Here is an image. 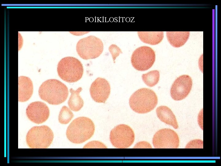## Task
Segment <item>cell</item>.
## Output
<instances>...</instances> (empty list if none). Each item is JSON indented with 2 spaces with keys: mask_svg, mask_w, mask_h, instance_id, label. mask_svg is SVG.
<instances>
[{
  "mask_svg": "<svg viewBox=\"0 0 221 166\" xmlns=\"http://www.w3.org/2000/svg\"><path fill=\"white\" fill-rule=\"evenodd\" d=\"M152 142L156 148H176L180 140L177 133L171 129L165 128L157 131L153 136Z\"/></svg>",
  "mask_w": 221,
  "mask_h": 166,
  "instance_id": "cell-9",
  "label": "cell"
},
{
  "mask_svg": "<svg viewBox=\"0 0 221 166\" xmlns=\"http://www.w3.org/2000/svg\"><path fill=\"white\" fill-rule=\"evenodd\" d=\"M192 81L188 75H183L174 81L170 89V95L175 101H180L185 98L190 93Z\"/></svg>",
  "mask_w": 221,
  "mask_h": 166,
  "instance_id": "cell-10",
  "label": "cell"
},
{
  "mask_svg": "<svg viewBox=\"0 0 221 166\" xmlns=\"http://www.w3.org/2000/svg\"><path fill=\"white\" fill-rule=\"evenodd\" d=\"M82 90L81 87L78 88L75 90L73 89H70L71 95L68 101V105L70 109L75 112L79 111L83 107L84 102L79 95L80 93Z\"/></svg>",
  "mask_w": 221,
  "mask_h": 166,
  "instance_id": "cell-17",
  "label": "cell"
},
{
  "mask_svg": "<svg viewBox=\"0 0 221 166\" xmlns=\"http://www.w3.org/2000/svg\"><path fill=\"white\" fill-rule=\"evenodd\" d=\"M167 40L173 46L179 48L183 46L188 40L190 32H166Z\"/></svg>",
  "mask_w": 221,
  "mask_h": 166,
  "instance_id": "cell-15",
  "label": "cell"
},
{
  "mask_svg": "<svg viewBox=\"0 0 221 166\" xmlns=\"http://www.w3.org/2000/svg\"><path fill=\"white\" fill-rule=\"evenodd\" d=\"M135 139L134 131L129 126L120 124L115 127L111 131L110 140L115 148H126L133 143Z\"/></svg>",
  "mask_w": 221,
  "mask_h": 166,
  "instance_id": "cell-7",
  "label": "cell"
},
{
  "mask_svg": "<svg viewBox=\"0 0 221 166\" xmlns=\"http://www.w3.org/2000/svg\"><path fill=\"white\" fill-rule=\"evenodd\" d=\"M26 113L29 119L37 124L46 121L49 115V110L46 105L39 101L30 104L27 106Z\"/></svg>",
  "mask_w": 221,
  "mask_h": 166,
  "instance_id": "cell-12",
  "label": "cell"
},
{
  "mask_svg": "<svg viewBox=\"0 0 221 166\" xmlns=\"http://www.w3.org/2000/svg\"><path fill=\"white\" fill-rule=\"evenodd\" d=\"M157 96L152 90L147 88L139 89L131 95L129 100L130 108L134 112L140 114L153 110L157 104Z\"/></svg>",
  "mask_w": 221,
  "mask_h": 166,
  "instance_id": "cell-3",
  "label": "cell"
},
{
  "mask_svg": "<svg viewBox=\"0 0 221 166\" xmlns=\"http://www.w3.org/2000/svg\"><path fill=\"white\" fill-rule=\"evenodd\" d=\"M41 98L50 104L58 105L64 102L68 95L67 86L61 81L50 79L44 82L38 90Z\"/></svg>",
  "mask_w": 221,
  "mask_h": 166,
  "instance_id": "cell-1",
  "label": "cell"
},
{
  "mask_svg": "<svg viewBox=\"0 0 221 166\" xmlns=\"http://www.w3.org/2000/svg\"><path fill=\"white\" fill-rule=\"evenodd\" d=\"M74 114L70 109L66 106H63L60 112L58 120L62 124H68L74 117Z\"/></svg>",
  "mask_w": 221,
  "mask_h": 166,
  "instance_id": "cell-19",
  "label": "cell"
},
{
  "mask_svg": "<svg viewBox=\"0 0 221 166\" xmlns=\"http://www.w3.org/2000/svg\"><path fill=\"white\" fill-rule=\"evenodd\" d=\"M90 93L91 98L95 101L105 103L110 94V84L105 79L98 77L91 85Z\"/></svg>",
  "mask_w": 221,
  "mask_h": 166,
  "instance_id": "cell-11",
  "label": "cell"
},
{
  "mask_svg": "<svg viewBox=\"0 0 221 166\" xmlns=\"http://www.w3.org/2000/svg\"><path fill=\"white\" fill-rule=\"evenodd\" d=\"M133 148H152L151 144L145 141H142L137 143L133 147Z\"/></svg>",
  "mask_w": 221,
  "mask_h": 166,
  "instance_id": "cell-23",
  "label": "cell"
},
{
  "mask_svg": "<svg viewBox=\"0 0 221 166\" xmlns=\"http://www.w3.org/2000/svg\"><path fill=\"white\" fill-rule=\"evenodd\" d=\"M54 137L51 129L46 125L35 126L28 132L26 137L29 147L33 148H45L51 144Z\"/></svg>",
  "mask_w": 221,
  "mask_h": 166,
  "instance_id": "cell-5",
  "label": "cell"
},
{
  "mask_svg": "<svg viewBox=\"0 0 221 166\" xmlns=\"http://www.w3.org/2000/svg\"><path fill=\"white\" fill-rule=\"evenodd\" d=\"M157 116L162 122L173 126L176 129L178 125L176 117L172 110L168 107L161 105L156 110Z\"/></svg>",
  "mask_w": 221,
  "mask_h": 166,
  "instance_id": "cell-14",
  "label": "cell"
},
{
  "mask_svg": "<svg viewBox=\"0 0 221 166\" xmlns=\"http://www.w3.org/2000/svg\"><path fill=\"white\" fill-rule=\"evenodd\" d=\"M103 44L99 38L90 35L80 39L76 45V52L84 60L95 59L102 53Z\"/></svg>",
  "mask_w": 221,
  "mask_h": 166,
  "instance_id": "cell-6",
  "label": "cell"
},
{
  "mask_svg": "<svg viewBox=\"0 0 221 166\" xmlns=\"http://www.w3.org/2000/svg\"><path fill=\"white\" fill-rule=\"evenodd\" d=\"M18 101L24 102L28 101L33 93L32 81L28 77L21 76L18 77Z\"/></svg>",
  "mask_w": 221,
  "mask_h": 166,
  "instance_id": "cell-13",
  "label": "cell"
},
{
  "mask_svg": "<svg viewBox=\"0 0 221 166\" xmlns=\"http://www.w3.org/2000/svg\"><path fill=\"white\" fill-rule=\"evenodd\" d=\"M108 49L112 55L113 61L115 63L116 58L120 53H122V52L121 49L115 44L111 45L109 46Z\"/></svg>",
  "mask_w": 221,
  "mask_h": 166,
  "instance_id": "cell-20",
  "label": "cell"
},
{
  "mask_svg": "<svg viewBox=\"0 0 221 166\" xmlns=\"http://www.w3.org/2000/svg\"><path fill=\"white\" fill-rule=\"evenodd\" d=\"M197 121L198 124L200 127L203 130V109H202L200 112L198 116Z\"/></svg>",
  "mask_w": 221,
  "mask_h": 166,
  "instance_id": "cell-24",
  "label": "cell"
},
{
  "mask_svg": "<svg viewBox=\"0 0 221 166\" xmlns=\"http://www.w3.org/2000/svg\"><path fill=\"white\" fill-rule=\"evenodd\" d=\"M95 126L93 121L86 117H80L74 120L68 126L66 135L68 139L75 144H81L93 135Z\"/></svg>",
  "mask_w": 221,
  "mask_h": 166,
  "instance_id": "cell-2",
  "label": "cell"
},
{
  "mask_svg": "<svg viewBox=\"0 0 221 166\" xmlns=\"http://www.w3.org/2000/svg\"><path fill=\"white\" fill-rule=\"evenodd\" d=\"M137 34L140 40L143 42L154 45L160 43L164 36L163 31H138Z\"/></svg>",
  "mask_w": 221,
  "mask_h": 166,
  "instance_id": "cell-16",
  "label": "cell"
},
{
  "mask_svg": "<svg viewBox=\"0 0 221 166\" xmlns=\"http://www.w3.org/2000/svg\"><path fill=\"white\" fill-rule=\"evenodd\" d=\"M203 141L200 139H195L189 141L186 145V148H203Z\"/></svg>",
  "mask_w": 221,
  "mask_h": 166,
  "instance_id": "cell-21",
  "label": "cell"
},
{
  "mask_svg": "<svg viewBox=\"0 0 221 166\" xmlns=\"http://www.w3.org/2000/svg\"><path fill=\"white\" fill-rule=\"evenodd\" d=\"M203 54L200 57L199 61V65L201 70H203Z\"/></svg>",
  "mask_w": 221,
  "mask_h": 166,
  "instance_id": "cell-25",
  "label": "cell"
},
{
  "mask_svg": "<svg viewBox=\"0 0 221 166\" xmlns=\"http://www.w3.org/2000/svg\"><path fill=\"white\" fill-rule=\"evenodd\" d=\"M142 80L147 86L149 87L154 86L158 82L160 78V73L157 70L149 71L142 76Z\"/></svg>",
  "mask_w": 221,
  "mask_h": 166,
  "instance_id": "cell-18",
  "label": "cell"
},
{
  "mask_svg": "<svg viewBox=\"0 0 221 166\" xmlns=\"http://www.w3.org/2000/svg\"><path fill=\"white\" fill-rule=\"evenodd\" d=\"M59 77L68 83L76 82L81 79L83 67L81 62L73 57L63 58L59 62L57 68Z\"/></svg>",
  "mask_w": 221,
  "mask_h": 166,
  "instance_id": "cell-4",
  "label": "cell"
},
{
  "mask_svg": "<svg viewBox=\"0 0 221 166\" xmlns=\"http://www.w3.org/2000/svg\"><path fill=\"white\" fill-rule=\"evenodd\" d=\"M107 146L103 143L98 141H92L88 143L83 148H107Z\"/></svg>",
  "mask_w": 221,
  "mask_h": 166,
  "instance_id": "cell-22",
  "label": "cell"
},
{
  "mask_svg": "<svg viewBox=\"0 0 221 166\" xmlns=\"http://www.w3.org/2000/svg\"><path fill=\"white\" fill-rule=\"evenodd\" d=\"M155 53L151 47L143 46L136 49L133 53L131 62L136 70L145 71L151 68L155 61Z\"/></svg>",
  "mask_w": 221,
  "mask_h": 166,
  "instance_id": "cell-8",
  "label": "cell"
}]
</instances>
